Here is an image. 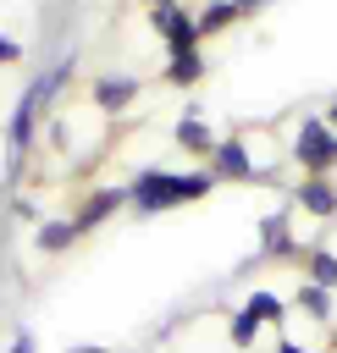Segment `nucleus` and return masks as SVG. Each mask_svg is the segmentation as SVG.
Masks as SVG:
<instances>
[{
    "label": "nucleus",
    "instance_id": "4",
    "mask_svg": "<svg viewBox=\"0 0 337 353\" xmlns=\"http://www.w3.org/2000/svg\"><path fill=\"white\" fill-rule=\"evenodd\" d=\"M149 22H155V33L166 39V55H188V50H199V17L177 0V6H155L149 11Z\"/></svg>",
    "mask_w": 337,
    "mask_h": 353
},
{
    "label": "nucleus",
    "instance_id": "13",
    "mask_svg": "<svg viewBox=\"0 0 337 353\" xmlns=\"http://www.w3.org/2000/svg\"><path fill=\"white\" fill-rule=\"evenodd\" d=\"M304 281L337 292V254H331V248H309V254H304Z\"/></svg>",
    "mask_w": 337,
    "mask_h": 353
},
{
    "label": "nucleus",
    "instance_id": "17",
    "mask_svg": "<svg viewBox=\"0 0 337 353\" xmlns=\"http://www.w3.org/2000/svg\"><path fill=\"white\" fill-rule=\"evenodd\" d=\"M227 336H232V347H243V353H249V347L260 342V320H254L249 309H232V320H227Z\"/></svg>",
    "mask_w": 337,
    "mask_h": 353
},
{
    "label": "nucleus",
    "instance_id": "15",
    "mask_svg": "<svg viewBox=\"0 0 337 353\" xmlns=\"http://www.w3.org/2000/svg\"><path fill=\"white\" fill-rule=\"evenodd\" d=\"M293 303H298L309 320H331V287H315V281H304V287L293 292Z\"/></svg>",
    "mask_w": 337,
    "mask_h": 353
},
{
    "label": "nucleus",
    "instance_id": "25",
    "mask_svg": "<svg viewBox=\"0 0 337 353\" xmlns=\"http://www.w3.org/2000/svg\"><path fill=\"white\" fill-rule=\"evenodd\" d=\"M0 199H6V182H0Z\"/></svg>",
    "mask_w": 337,
    "mask_h": 353
},
{
    "label": "nucleus",
    "instance_id": "20",
    "mask_svg": "<svg viewBox=\"0 0 337 353\" xmlns=\"http://www.w3.org/2000/svg\"><path fill=\"white\" fill-rule=\"evenodd\" d=\"M276 353H315V347H304V342H293V336H276Z\"/></svg>",
    "mask_w": 337,
    "mask_h": 353
},
{
    "label": "nucleus",
    "instance_id": "2",
    "mask_svg": "<svg viewBox=\"0 0 337 353\" xmlns=\"http://www.w3.org/2000/svg\"><path fill=\"white\" fill-rule=\"evenodd\" d=\"M293 160L304 165V176H326L337 165V127L326 116H304L293 132Z\"/></svg>",
    "mask_w": 337,
    "mask_h": 353
},
{
    "label": "nucleus",
    "instance_id": "1",
    "mask_svg": "<svg viewBox=\"0 0 337 353\" xmlns=\"http://www.w3.org/2000/svg\"><path fill=\"white\" fill-rule=\"evenodd\" d=\"M215 182H221L215 171H160V165H149V171L133 176L127 199L138 204V215H166V210H177V204L204 199Z\"/></svg>",
    "mask_w": 337,
    "mask_h": 353
},
{
    "label": "nucleus",
    "instance_id": "22",
    "mask_svg": "<svg viewBox=\"0 0 337 353\" xmlns=\"http://www.w3.org/2000/svg\"><path fill=\"white\" fill-rule=\"evenodd\" d=\"M326 121H331V127H337V99H331V105H326Z\"/></svg>",
    "mask_w": 337,
    "mask_h": 353
},
{
    "label": "nucleus",
    "instance_id": "6",
    "mask_svg": "<svg viewBox=\"0 0 337 353\" xmlns=\"http://www.w3.org/2000/svg\"><path fill=\"white\" fill-rule=\"evenodd\" d=\"M260 259H298V243H293V226L282 210L260 215Z\"/></svg>",
    "mask_w": 337,
    "mask_h": 353
},
{
    "label": "nucleus",
    "instance_id": "18",
    "mask_svg": "<svg viewBox=\"0 0 337 353\" xmlns=\"http://www.w3.org/2000/svg\"><path fill=\"white\" fill-rule=\"evenodd\" d=\"M6 61H22V44H17L11 33H0V66H6Z\"/></svg>",
    "mask_w": 337,
    "mask_h": 353
},
{
    "label": "nucleus",
    "instance_id": "3",
    "mask_svg": "<svg viewBox=\"0 0 337 353\" xmlns=\"http://www.w3.org/2000/svg\"><path fill=\"white\" fill-rule=\"evenodd\" d=\"M61 77H66V66H55V72H44V77H33V83L22 88V99H17V110H11V127H6L11 149H28V138H33V116H39V105L55 94Z\"/></svg>",
    "mask_w": 337,
    "mask_h": 353
},
{
    "label": "nucleus",
    "instance_id": "24",
    "mask_svg": "<svg viewBox=\"0 0 337 353\" xmlns=\"http://www.w3.org/2000/svg\"><path fill=\"white\" fill-rule=\"evenodd\" d=\"M155 6H177V0H149V11H155Z\"/></svg>",
    "mask_w": 337,
    "mask_h": 353
},
{
    "label": "nucleus",
    "instance_id": "7",
    "mask_svg": "<svg viewBox=\"0 0 337 353\" xmlns=\"http://www.w3.org/2000/svg\"><path fill=\"white\" fill-rule=\"evenodd\" d=\"M138 88H144L138 77H122V72H116V77H94V94H88V99L116 116V110H127V105L138 99Z\"/></svg>",
    "mask_w": 337,
    "mask_h": 353
},
{
    "label": "nucleus",
    "instance_id": "14",
    "mask_svg": "<svg viewBox=\"0 0 337 353\" xmlns=\"http://www.w3.org/2000/svg\"><path fill=\"white\" fill-rule=\"evenodd\" d=\"M243 309H249L260 325H276V331H282V320H287V303H282L276 292H265V287H260V292H249V303H243Z\"/></svg>",
    "mask_w": 337,
    "mask_h": 353
},
{
    "label": "nucleus",
    "instance_id": "12",
    "mask_svg": "<svg viewBox=\"0 0 337 353\" xmlns=\"http://www.w3.org/2000/svg\"><path fill=\"white\" fill-rule=\"evenodd\" d=\"M199 77H204V55H199V50H188V55H171V61H166V83H171V88H193Z\"/></svg>",
    "mask_w": 337,
    "mask_h": 353
},
{
    "label": "nucleus",
    "instance_id": "16",
    "mask_svg": "<svg viewBox=\"0 0 337 353\" xmlns=\"http://www.w3.org/2000/svg\"><path fill=\"white\" fill-rule=\"evenodd\" d=\"M72 237H77V221H44L33 243H39L44 254H61V248H72Z\"/></svg>",
    "mask_w": 337,
    "mask_h": 353
},
{
    "label": "nucleus",
    "instance_id": "9",
    "mask_svg": "<svg viewBox=\"0 0 337 353\" xmlns=\"http://www.w3.org/2000/svg\"><path fill=\"white\" fill-rule=\"evenodd\" d=\"M171 138H177V149H182V154H204V160H210V154H215V143H221V138H210V127H204L193 110L177 121V132H171Z\"/></svg>",
    "mask_w": 337,
    "mask_h": 353
},
{
    "label": "nucleus",
    "instance_id": "11",
    "mask_svg": "<svg viewBox=\"0 0 337 353\" xmlns=\"http://www.w3.org/2000/svg\"><path fill=\"white\" fill-rule=\"evenodd\" d=\"M238 17H243V6H238V0H204V11H199V33L210 39V33L232 28Z\"/></svg>",
    "mask_w": 337,
    "mask_h": 353
},
{
    "label": "nucleus",
    "instance_id": "8",
    "mask_svg": "<svg viewBox=\"0 0 337 353\" xmlns=\"http://www.w3.org/2000/svg\"><path fill=\"white\" fill-rule=\"evenodd\" d=\"M293 199H298V210H309L315 221L337 215V188H331V176H304V182L293 188Z\"/></svg>",
    "mask_w": 337,
    "mask_h": 353
},
{
    "label": "nucleus",
    "instance_id": "21",
    "mask_svg": "<svg viewBox=\"0 0 337 353\" xmlns=\"http://www.w3.org/2000/svg\"><path fill=\"white\" fill-rule=\"evenodd\" d=\"M238 6H243V17H254V11L265 6V0H238Z\"/></svg>",
    "mask_w": 337,
    "mask_h": 353
},
{
    "label": "nucleus",
    "instance_id": "23",
    "mask_svg": "<svg viewBox=\"0 0 337 353\" xmlns=\"http://www.w3.org/2000/svg\"><path fill=\"white\" fill-rule=\"evenodd\" d=\"M72 353H105V347H88V342H83V347H72Z\"/></svg>",
    "mask_w": 337,
    "mask_h": 353
},
{
    "label": "nucleus",
    "instance_id": "5",
    "mask_svg": "<svg viewBox=\"0 0 337 353\" xmlns=\"http://www.w3.org/2000/svg\"><path fill=\"white\" fill-rule=\"evenodd\" d=\"M210 171H215L221 182H265V171L254 165V154H249L243 132H232V138H221V143H215V154H210Z\"/></svg>",
    "mask_w": 337,
    "mask_h": 353
},
{
    "label": "nucleus",
    "instance_id": "19",
    "mask_svg": "<svg viewBox=\"0 0 337 353\" xmlns=\"http://www.w3.org/2000/svg\"><path fill=\"white\" fill-rule=\"evenodd\" d=\"M11 353H33V331H17L11 336Z\"/></svg>",
    "mask_w": 337,
    "mask_h": 353
},
{
    "label": "nucleus",
    "instance_id": "10",
    "mask_svg": "<svg viewBox=\"0 0 337 353\" xmlns=\"http://www.w3.org/2000/svg\"><path fill=\"white\" fill-rule=\"evenodd\" d=\"M122 199H127V188H99V193L77 210V232H94L99 221H110V215L122 210Z\"/></svg>",
    "mask_w": 337,
    "mask_h": 353
}]
</instances>
